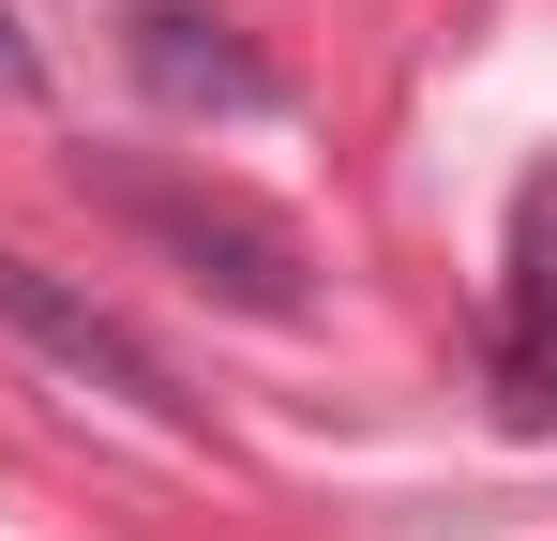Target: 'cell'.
<instances>
[{"mask_svg": "<svg viewBox=\"0 0 557 541\" xmlns=\"http://www.w3.org/2000/svg\"><path fill=\"white\" fill-rule=\"evenodd\" d=\"M91 196L121 211V226H151V241H166L211 301H242V316H301V301H317L301 226H286V211H257V196H226V180H182V166H91Z\"/></svg>", "mask_w": 557, "mask_h": 541, "instance_id": "1", "label": "cell"}, {"mask_svg": "<svg viewBox=\"0 0 557 541\" xmlns=\"http://www.w3.org/2000/svg\"><path fill=\"white\" fill-rule=\"evenodd\" d=\"M482 391L512 437H557V151L512 180V241H497V316H482Z\"/></svg>", "mask_w": 557, "mask_h": 541, "instance_id": "2", "label": "cell"}, {"mask_svg": "<svg viewBox=\"0 0 557 541\" xmlns=\"http://www.w3.org/2000/svg\"><path fill=\"white\" fill-rule=\"evenodd\" d=\"M0 316H15V331H30V347H46V361H61V376H91V391H121L136 422H166V437H182V422H196V391H182V376H166V347H151L136 316H106V301H76L61 270H30V256H15V241H0Z\"/></svg>", "mask_w": 557, "mask_h": 541, "instance_id": "3", "label": "cell"}, {"mask_svg": "<svg viewBox=\"0 0 557 541\" xmlns=\"http://www.w3.org/2000/svg\"><path fill=\"white\" fill-rule=\"evenodd\" d=\"M121 61H136L151 105H182V121H272L286 105V76L211 15V0H136V15H121Z\"/></svg>", "mask_w": 557, "mask_h": 541, "instance_id": "4", "label": "cell"}, {"mask_svg": "<svg viewBox=\"0 0 557 541\" xmlns=\"http://www.w3.org/2000/svg\"><path fill=\"white\" fill-rule=\"evenodd\" d=\"M30 90H46V46H30V30H15V0H0V105H30Z\"/></svg>", "mask_w": 557, "mask_h": 541, "instance_id": "5", "label": "cell"}]
</instances>
